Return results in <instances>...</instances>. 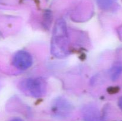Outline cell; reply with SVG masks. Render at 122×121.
<instances>
[{"mask_svg":"<svg viewBox=\"0 0 122 121\" xmlns=\"http://www.w3.org/2000/svg\"><path fill=\"white\" fill-rule=\"evenodd\" d=\"M116 0H97V2L100 8L108 9L112 7Z\"/></svg>","mask_w":122,"mask_h":121,"instance_id":"6","label":"cell"},{"mask_svg":"<svg viewBox=\"0 0 122 121\" xmlns=\"http://www.w3.org/2000/svg\"><path fill=\"white\" fill-rule=\"evenodd\" d=\"M119 107H120V109L122 110V97L120 98V100H119Z\"/></svg>","mask_w":122,"mask_h":121,"instance_id":"8","label":"cell"},{"mask_svg":"<svg viewBox=\"0 0 122 121\" xmlns=\"http://www.w3.org/2000/svg\"><path fill=\"white\" fill-rule=\"evenodd\" d=\"M70 40L66 21L57 20L54 25L51 42V52L57 58H64L69 55Z\"/></svg>","mask_w":122,"mask_h":121,"instance_id":"1","label":"cell"},{"mask_svg":"<svg viewBox=\"0 0 122 121\" xmlns=\"http://www.w3.org/2000/svg\"><path fill=\"white\" fill-rule=\"evenodd\" d=\"M22 88L32 97L39 98L46 94V83L41 78H30L23 82Z\"/></svg>","mask_w":122,"mask_h":121,"instance_id":"2","label":"cell"},{"mask_svg":"<svg viewBox=\"0 0 122 121\" xmlns=\"http://www.w3.org/2000/svg\"><path fill=\"white\" fill-rule=\"evenodd\" d=\"M10 121H23V119H20V118H17H17L13 119L11 120Z\"/></svg>","mask_w":122,"mask_h":121,"instance_id":"9","label":"cell"},{"mask_svg":"<svg viewBox=\"0 0 122 121\" xmlns=\"http://www.w3.org/2000/svg\"><path fill=\"white\" fill-rule=\"evenodd\" d=\"M52 111L57 117H65L70 113L71 106L66 100L59 98L55 102L52 107Z\"/></svg>","mask_w":122,"mask_h":121,"instance_id":"4","label":"cell"},{"mask_svg":"<svg viewBox=\"0 0 122 121\" xmlns=\"http://www.w3.org/2000/svg\"><path fill=\"white\" fill-rule=\"evenodd\" d=\"M13 64L19 70H26L32 65L33 59L29 52L25 51H19L14 55Z\"/></svg>","mask_w":122,"mask_h":121,"instance_id":"3","label":"cell"},{"mask_svg":"<svg viewBox=\"0 0 122 121\" xmlns=\"http://www.w3.org/2000/svg\"><path fill=\"white\" fill-rule=\"evenodd\" d=\"M84 119L86 121H100V116L99 112L96 108L88 107L83 113Z\"/></svg>","mask_w":122,"mask_h":121,"instance_id":"5","label":"cell"},{"mask_svg":"<svg viewBox=\"0 0 122 121\" xmlns=\"http://www.w3.org/2000/svg\"><path fill=\"white\" fill-rule=\"evenodd\" d=\"M120 71H121V69H120V67H119V66L114 67L113 69V71H112V78L113 79H116L118 76L119 75V74H120Z\"/></svg>","mask_w":122,"mask_h":121,"instance_id":"7","label":"cell"}]
</instances>
